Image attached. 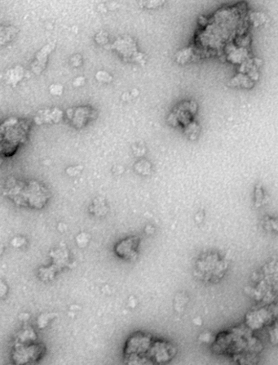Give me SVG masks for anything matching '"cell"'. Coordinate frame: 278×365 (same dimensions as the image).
<instances>
[{
  "mask_svg": "<svg viewBox=\"0 0 278 365\" xmlns=\"http://www.w3.org/2000/svg\"><path fill=\"white\" fill-rule=\"evenodd\" d=\"M265 226L267 229H271L278 232V218H269L266 219Z\"/></svg>",
  "mask_w": 278,
  "mask_h": 365,
  "instance_id": "21",
  "label": "cell"
},
{
  "mask_svg": "<svg viewBox=\"0 0 278 365\" xmlns=\"http://www.w3.org/2000/svg\"><path fill=\"white\" fill-rule=\"evenodd\" d=\"M135 170L141 175H149L151 172V164L146 159H142L135 164Z\"/></svg>",
  "mask_w": 278,
  "mask_h": 365,
  "instance_id": "18",
  "label": "cell"
},
{
  "mask_svg": "<svg viewBox=\"0 0 278 365\" xmlns=\"http://www.w3.org/2000/svg\"><path fill=\"white\" fill-rule=\"evenodd\" d=\"M3 194L16 205L42 209L51 198L49 190L40 181L10 177L3 185Z\"/></svg>",
  "mask_w": 278,
  "mask_h": 365,
  "instance_id": "2",
  "label": "cell"
},
{
  "mask_svg": "<svg viewBox=\"0 0 278 365\" xmlns=\"http://www.w3.org/2000/svg\"><path fill=\"white\" fill-rule=\"evenodd\" d=\"M84 82V78H82V77H80V78H77L76 80L74 81V85L75 86H79L81 85V84H83V83Z\"/></svg>",
  "mask_w": 278,
  "mask_h": 365,
  "instance_id": "26",
  "label": "cell"
},
{
  "mask_svg": "<svg viewBox=\"0 0 278 365\" xmlns=\"http://www.w3.org/2000/svg\"><path fill=\"white\" fill-rule=\"evenodd\" d=\"M96 78L101 82H104V83H107V82H110L112 80V77H111L108 73L104 72V71H100L98 73H96Z\"/></svg>",
  "mask_w": 278,
  "mask_h": 365,
  "instance_id": "22",
  "label": "cell"
},
{
  "mask_svg": "<svg viewBox=\"0 0 278 365\" xmlns=\"http://www.w3.org/2000/svg\"><path fill=\"white\" fill-rule=\"evenodd\" d=\"M184 130H185V134L187 135L190 139L194 140L199 134L200 127L197 122L193 121L188 125L187 127H185Z\"/></svg>",
  "mask_w": 278,
  "mask_h": 365,
  "instance_id": "19",
  "label": "cell"
},
{
  "mask_svg": "<svg viewBox=\"0 0 278 365\" xmlns=\"http://www.w3.org/2000/svg\"><path fill=\"white\" fill-rule=\"evenodd\" d=\"M212 334L211 333H202L201 337H200V340L202 341L208 342V341H212Z\"/></svg>",
  "mask_w": 278,
  "mask_h": 365,
  "instance_id": "25",
  "label": "cell"
},
{
  "mask_svg": "<svg viewBox=\"0 0 278 365\" xmlns=\"http://www.w3.org/2000/svg\"><path fill=\"white\" fill-rule=\"evenodd\" d=\"M30 122L27 120L11 117L1 124V154L12 156L27 141L30 132Z\"/></svg>",
  "mask_w": 278,
  "mask_h": 365,
  "instance_id": "3",
  "label": "cell"
},
{
  "mask_svg": "<svg viewBox=\"0 0 278 365\" xmlns=\"http://www.w3.org/2000/svg\"><path fill=\"white\" fill-rule=\"evenodd\" d=\"M82 170V166L69 167V169H67L66 172L70 176H76L81 172Z\"/></svg>",
  "mask_w": 278,
  "mask_h": 365,
  "instance_id": "24",
  "label": "cell"
},
{
  "mask_svg": "<svg viewBox=\"0 0 278 365\" xmlns=\"http://www.w3.org/2000/svg\"><path fill=\"white\" fill-rule=\"evenodd\" d=\"M24 77V70L21 66H16L6 73V82L12 86H16Z\"/></svg>",
  "mask_w": 278,
  "mask_h": 365,
  "instance_id": "15",
  "label": "cell"
},
{
  "mask_svg": "<svg viewBox=\"0 0 278 365\" xmlns=\"http://www.w3.org/2000/svg\"><path fill=\"white\" fill-rule=\"evenodd\" d=\"M55 48L54 43H50V44L45 45L35 56V61H33L31 65V70L35 74H40L43 71H44L47 62L48 61V56L50 53L53 51Z\"/></svg>",
  "mask_w": 278,
  "mask_h": 365,
  "instance_id": "13",
  "label": "cell"
},
{
  "mask_svg": "<svg viewBox=\"0 0 278 365\" xmlns=\"http://www.w3.org/2000/svg\"><path fill=\"white\" fill-rule=\"evenodd\" d=\"M197 104L193 100H185L178 104L168 117V122L174 127L185 128L194 121Z\"/></svg>",
  "mask_w": 278,
  "mask_h": 365,
  "instance_id": "7",
  "label": "cell"
},
{
  "mask_svg": "<svg viewBox=\"0 0 278 365\" xmlns=\"http://www.w3.org/2000/svg\"><path fill=\"white\" fill-rule=\"evenodd\" d=\"M63 112L57 108L52 109H44L40 110L36 114L34 121L37 125L44 124V123H57L61 122L63 118Z\"/></svg>",
  "mask_w": 278,
  "mask_h": 365,
  "instance_id": "12",
  "label": "cell"
},
{
  "mask_svg": "<svg viewBox=\"0 0 278 365\" xmlns=\"http://www.w3.org/2000/svg\"><path fill=\"white\" fill-rule=\"evenodd\" d=\"M90 212L91 214L101 217L106 215L108 212V207L106 204V200L102 198H97L94 199L93 202L90 206Z\"/></svg>",
  "mask_w": 278,
  "mask_h": 365,
  "instance_id": "16",
  "label": "cell"
},
{
  "mask_svg": "<svg viewBox=\"0 0 278 365\" xmlns=\"http://www.w3.org/2000/svg\"><path fill=\"white\" fill-rule=\"evenodd\" d=\"M248 326L246 328L236 327L227 333H220L212 342L214 351L220 354L231 355L239 364H254L258 360V354L262 350V345L254 337Z\"/></svg>",
  "mask_w": 278,
  "mask_h": 365,
  "instance_id": "1",
  "label": "cell"
},
{
  "mask_svg": "<svg viewBox=\"0 0 278 365\" xmlns=\"http://www.w3.org/2000/svg\"><path fill=\"white\" fill-rule=\"evenodd\" d=\"M66 115L71 124L77 128L86 126L90 121L96 119V111L89 106H79L70 108L66 111Z\"/></svg>",
  "mask_w": 278,
  "mask_h": 365,
  "instance_id": "11",
  "label": "cell"
},
{
  "mask_svg": "<svg viewBox=\"0 0 278 365\" xmlns=\"http://www.w3.org/2000/svg\"><path fill=\"white\" fill-rule=\"evenodd\" d=\"M46 348L42 344L16 343L13 348V360L17 365L35 363L44 355Z\"/></svg>",
  "mask_w": 278,
  "mask_h": 365,
  "instance_id": "8",
  "label": "cell"
},
{
  "mask_svg": "<svg viewBox=\"0 0 278 365\" xmlns=\"http://www.w3.org/2000/svg\"><path fill=\"white\" fill-rule=\"evenodd\" d=\"M154 338L148 333H133L126 341L123 358L128 365H149V352Z\"/></svg>",
  "mask_w": 278,
  "mask_h": 365,
  "instance_id": "4",
  "label": "cell"
},
{
  "mask_svg": "<svg viewBox=\"0 0 278 365\" xmlns=\"http://www.w3.org/2000/svg\"><path fill=\"white\" fill-rule=\"evenodd\" d=\"M229 267L226 260L218 253H205L196 262L195 274L205 282L219 281L224 276Z\"/></svg>",
  "mask_w": 278,
  "mask_h": 365,
  "instance_id": "5",
  "label": "cell"
},
{
  "mask_svg": "<svg viewBox=\"0 0 278 365\" xmlns=\"http://www.w3.org/2000/svg\"><path fill=\"white\" fill-rule=\"evenodd\" d=\"M18 29L15 27L7 26L2 27L1 29V44H8L12 41L16 34H18Z\"/></svg>",
  "mask_w": 278,
  "mask_h": 365,
  "instance_id": "17",
  "label": "cell"
},
{
  "mask_svg": "<svg viewBox=\"0 0 278 365\" xmlns=\"http://www.w3.org/2000/svg\"><path fill=\"white\" fill-rule=\"evenodd\" d=\"M264 200V193L260 185H256L255 189V205L256 208L260 207Z\"/></svg>",
  "mask_w": 278,
  "mask_h": 365,
  "instance_id": "20",
  "label": "cell"
},
{
  "mask_svg": "<svg viewBox=\"0 0 278 365\" xmlns=\"http://www.w3.org/2000/svg\"><path fill=\"white\" fill-rule=\"evenodd\" d=\"M50 93H52V95L61 96L63 93V87L62 85H59V84H54V85L51 86Z\"/></svg>",
  "mask_w": 278,
  "mask_h": 365,
  "instance_id": "23",
  "label": "cell"
},
{
  "mask_svg": "<svg viewBox=\"0 0 278 365\" xmlns=\"http://www.w3.org/2000/svg\"><path fill=\"white\" fill-rule=\"evenodd\" d=\"M278 318V306L273 307H262L247 314L246 317V325L251 330H259L264 326L269 325L274 318Z\"/></svg>",
  "mask_w": 278,
  "mask_h": 365,
  "instance_id": "9",
  "label": "cell"
},
{
  "mask_svg": "<svg viewBox=\"0 0 278 365\" xmlns=\"http://www.w3.org/2000/svg\"><path fill=\"white\" fill-rule=\"evenodd\" d=\"M175 345L167 340L153 339L149 352V365H164L176 355Z\"/></svg>",
  "mask_w": 278,
  "mask_h": 365,
  "instance_id": "6",
  "label": "cell"
},
{
  "mask_svg": "<svg viewBox=\"0 0 278 365\" xmlns=\"http://www.w3.org/2000/svg\"><path fill=\"white\" fill-rule=\"evenodd\" d=\"M113 49L117 50L118 53L126 59H132L137 61L136 56L141 57V54L138 53L135 44L130 39H124L118 40L113 44Z\"/></svg>",
  "mask_w": 278,
  "mask_h": 365,
  "instance_id": "14",
  "label": "cell"
},
{
  "mask_svg": "<svg viewBox=\"0 0 278 365\" xmlns=\"http://www.w3.org/2000/svg\"><path fill=\"white\" fill-rule=\"evenodd\" d=\"M141 239L138 236H130L117 243L114 252L118 257L126 261H132L138 256Z\"/></svg>",
  "mask_w": 278,
  "mask_h": 365,
  "instance_id": "10",
  "label": "cell"
}]
</instances>
